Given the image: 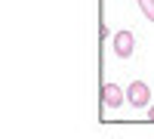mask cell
<instances>
[{
  "mask_svg": "<svg viewBox=\"0 0 154 139\" xmlns=\"http://www.w3.org/2000/svg\"><path fill=\"white\" fill-rule=\"evenodd\" d=\"M133 49H136V37H133V31L123 28V31L114 34V56H117V59H130Z\"/></svg>",
  "mask_w": 154,
  "mask_h": 139,
  "instance_id": "7a4b0ae2",
  "label": "cell"
},
{
  "mask_svg": "<svg viewBox=\"0 0 154 139\" xmlns=\"http://www.w3.org/2000/svg\"><path fill=\"white\" fill-rule=\"evenodd\" d=\"M136 3H139V9L145 12V19L154 22V0H136Z\"/></svg>",
  "mask_w": 154,
  "mask_h": 139,
  "instance_id": "277c9868",
  "label": "cell"
},
{
  "mask_svg": "<svg viewBox=\"0 0 154 139\" xmlns=\"http://www.w3.org/2000/svg\"><path fill=\"white\" fill-rule=\"evenodd\" d=\"M148 121H154V105H151V108H148Z\"/></svg>",
  "mask_w": 154,
  "mask_h": 139,
  "instance_id": "5b68a950",
  "label": "cell"
},
{
  "mask_svg": "<svg viewBox=\"0 0 154 139\" xmlns=\"http://www.w3.org/2000/svg\"><path fill=\"white\" fill-rule=\"evenodd\" d=\"M123 99H126V93L120 90L117 84H102V105H105V108H117Z\"/></svg>",
  "mask_w": 154,
  "mask_h": 139,
  "instance_id": "3957f363",
  "label": "cell"
},
{
  "mask_svg": "<svg viewBox=\"0 0 154 139\" xmlns=\"http://www.w3.org/2000/svg\"><path fill=\"white\" fill-rule=\"evenodd\" d=\"M126 102H130L133 108H148L151 105V87L145 81H133L130 87H126Z\"/></svg>",
  "mask_w": 154,
  "mask_h": 139,
  "instance_id": "6da1fadb",
  "label": "cell"
}]
</instances>
